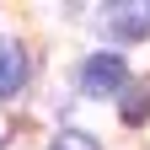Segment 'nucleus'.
<instances>
[{
	"instance_id": "obj_1",
	"label": "nucleus",
	"mask_w": 150,
	"mask_h": 150,
	"mask_svg": "<svg viewBox=\"0 0 150 150\" xmlns=\"http://www.w3.org/2000/svg\"><path fill=\"white\" fill-rule=\"evenodd\" d=\"M81 91H91V97H112V91H123V59L118 54H91L86 70H81Z\"/></svg>"
},
{
	"instance_id": "obj_2",
	"label": "nucleus",
	"mask_w": 150,
	"mask_h": 150,
	"mask_svg": "<svg viewBox=\"0 0 150 150\" xmlns=\"http://www.w3.org/2000/svg\"><path fill=\"white\" fill-rule=\"evenodd\" d=\"M27 75H32V64H27V48L16 43H0V97H16V91L27 86Z\"/></svg>"
},
{
	"instance_id": "obj_3",
	"label": "nucleus",
	"mask_w": 150,
	"mask_h": 150,
	"mask_svg": "<svg viewBox=\"0 0 150 150\" xmlns=\"http://www.w3.org/2000/svg\"><path fill=\"white\" fill-rule=\"evenodd\" d=\"M107 32L123 38V43H134V38L150 32V11H145V6H112V11H107Z\"/></svg>"
},
{
	"instance_id": "obj_4",
	"label": "nucleus",
	"mask_w": 150,
	"mask_h": 150,
	"mask_svg": "<svg viewBox=\"0 0 150 150\" xmlns=\"http://www.w3.org/2000/svg\"><path fill=\"white\" fill-rule=\"evenodd\" d=\"M123 123H145L150 118V81H134V86H123Z\"/></svg>"
},
{
	"instance_id": "obj_5",
	"label": "nucleus",
	"mask_w": 150,
	"mask_h": 150,
	"mask_svg": "<svg viewBox=\"0 0 150 150\" xmlns=\"http://www.w3.org/2000/svg\"><path fill=\"white\" fill-rule=\"evenodd\" d=\"M48 150H97V139L81 134V129H59V139H54Z\"/></svg>"
},
{
	"instance_id": "obj_6",
	"label": "nucleus",
	"mask_w": 150,
	"mask_h": 150,
	"mask_svg": "<svg viewBox=\"0 0 150 150\" xmlns=\"http://www.w3.org/2000/svg\"><path fill=\"white\" fill-rule=\"evenodd\" d=\"M6 139H11V118L0 112V150H6Z\"/></svg>"
}]
</instances>
